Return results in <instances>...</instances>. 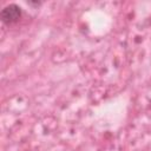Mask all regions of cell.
<instances>
[{
  "instance_id": "6da1fadb",
  "label": "cell",
  "mask_w": 151,
  "mask_h": 151,
  "mask_svg": "<svg viewBox=\"0 0 151 151\" xmlns=\"http://www.w3.org/2000/svg\"><path fill=\"white\" fill-rule=\"evenodd\" d=\"M21 13H22L21 8L18 5L11 4V5H7L6 7L2 8L0 17H1V20L4 24L12 25V24L19 21V19L21 18Z\"/></svg>"
}]
</instances>
